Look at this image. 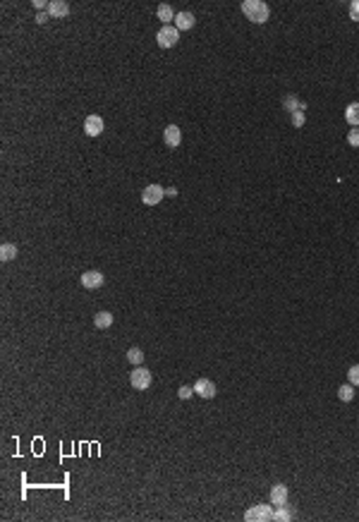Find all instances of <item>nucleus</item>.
I'll use <instances>...</instances> for the list:
<instances>
[{
  "label": "nucleus",
  "instance_id": "27",
  "mask_svg": "<svg viewBox=\"0 0 359 522\" xmlns=\"http://www.w3.org/2000/svg\"><path fill=\"white\" fill-rule=\"evenodd\" d=\"M48 5H51V2H43V0H34V7H36V10H43V7H48Z\"/></svg>",
  "mask_w": 359,
  "mask_h": 522
},
{
  "label": "nucleus",
  "instance_id": "6",
  "mask_svg": "<svg viewBox=\"0 0 359 522\" xmlns=\"http://www.w3.org/2000/svg\"><path fill=\"white\" fill-rule=\"evenodd\" d=\"M82 285L86 290H98L103 288V283H106V278H103V273L101 271H86V273H82Z\"/></svg>",
  "mask_w": 359,
  "mask_h": 522
},
{
  "label": "nucleus",
  "instance_id": "12",
  "mask_svg": "<svg viewBox=\"0 0 359 522\" xmlns=\"http://www.w3.org/2000/svg\"><path fill=\"white\" fill-rule=\"evenodd\" d=\"M48 14H51V17H67L69 5L65 2V0H53V2L48 5Z\"/></svg>",
  "mask_w": 359,
  "mask_h": 522
},
{
  "label": "nucleus",
  "instance_id": "10",
  "mask_svg": "<svg viewBox=\"0 0 359 522\" xmlns=\"http://www.w3.org/2000/svg\"><path fill=\"white\" fill-rule=\"evenodd\" d=\"M271 503H273L276 508L288 503V486H285V484H276V486L271 489Z\"/></svg>",
  "mask_w": 359,
  "mask_h": 522
},
{
  "label": "nucleus",
  "instance_id": "14",
  "mask_svg": "<svg viewBox=\"0 0 359 522\" xmlns=\"http://www.w3.org/2000/svg\"><path fill=\"white\" fill-rule=\"evenodd\" d=\"M345 120L352 127H359V103H350L345 108Z\"/></svg>",
  "mask_w": 359,
  "mask_h": 522
},
{
  "label": "nucleus",
  "instance_id": "16",
  "mask_svg": "<svg viewBox=\"0 0 359 522\" xmlns=\"http://www.w3.org/2000/svg\"><path fill=\"white\" fill-rule=\"evenodd\" d=\"M175 14H178V12H175L170 5H161V7H158V17H161L163 27H166V24H170V22L175 19Z\"/></svg>",
  "mask_w": 359,
  "mask_h": 522
},
{
  "label": "nucleus",
  "instance_id": "23",
  "mask_svg": "<svg viewBox=\"0 0 359 522\" xmlns=\"http://www.w3.org/2000/svg\"><path fill=\"white\" fill-rule=\"evenodd\" d=\"M304 123H306V118H304V110H297V113H292V125H295V127H302Z\"/></svg>",
  "mask_w": 359,
  "mask_h": 522
},
{
  "label": "nucleus",
  "instance_id": "18",
  "mask_svg": "<svg viewBox=\"0 0 359 522\" xmlns=\"http://www.w3.org/2000/svg\"><path fill=\"white\" fill-rule=\"evenodd\" d=\"M127 359H129L134 367H141V362H144V352H141V347H129V350H127Z\"/></svg>",
  "mask_w": 359,
  "mask_h": 522
},
{
  "label": "nucleus",
  "instance_id": "21",
  "mask_svg": "<svg viewBox=\"0 0 359 522\" xmlns=\"http://www.w3.org/2000/svg\"><path fill=\"white\" fill-rule=\"evenodd\" d=\"M347 381H350L352 386H359V364L350 367V371H347Z\"/></svg>",
  "mask_w": 359,
  "mask_h": 522
},
{
  "label": "nucleus",
  "instance_id": "13",
  "mask_svg": "<svg viewBox=\"0 0 359 522\" xmlns=\"http://www.w3.org/2000/svg\"><path fill=\"white\" fill-rule=\"evenodd\" d=\"M283 108L285 110H290V113H297V110H304L306 106H304L299 98L295 96V94H288V96L283 98Z\"/></svg>",
  "mask_w": 359,
  "mask_h": 522
},
{
  "label": "nucleus",
  "instance_id": "15",
  "mask_svg": "<svg viewBox=\"0 0 359 522\" xmlns=\"http://www.w3.org/2000/svg\"><path fill=\"white\" fill-rule=\"evenodd\" d=\"M94 326H96V328H111V326H113V314H111V312H98V314L94 316Z\"/></svg>",
  "mask_w": 359,
  "mask_h": 522
},
{
  "label": "nucleus",
  "instance_id": "8",
  "mask_svg": "<svg viewBox=\"0 0 359 522\" xmlns=\"http://www.w3.org/2000/svg\"><path fill=\"white\" fill-rule=\"evenodd\" d=\"M163 141H166L170 149H178L180 141H182V132H180L178 125H168L166 132H163Z\"/></svg>",
  "mask_w": 359,
  "mask_h": 522
},
{
  "label": "nucleus",
  "instance_id": "1",
  "mask_svg": "<svg viewBox=\"0 0 359 522\" xmlns=\"http://www.w3.org/2000/svg\"><path fill=\"white\" fill-rule=\"evenodd\" d=\"M242 12H244V17H247L249 22H256V24H263L271 17L268 5L261 2V0H244L242 2Z\"/></svg>",
  "mask_w": 359,
  "mask_h": 522
},
{
  "label": "nucleus",
  "instance_id": "2",
  "mask_svg": "<svg viewBox=\"0 0 359 522\" xmlns=\"http://www.w3.org/2000/svg\"><path fill=\"white\" fill-rule=\"evenodd\" d=\"M129 384H132V388H137V391H146L151 386V371L146 369V367H134V371L129 374Z\"/></svg>",
  "mask_w": 359,
  "mask_h": 522
},
{
  "label": "nucleus",
  "instance_id": "4",
  "mask_svg": "<svg viewBox=\"0 0 359 522\" xmlns=\"http://www.w3.org/2000/svg\"><path fill=\"white\" fill-rule=\"evenodd\" d=\"M244 520L247 522H266V520H273V510L271 506H254L244 513Z\"/></svg>",
  "mask_w": 359,
  "mask_h": 522
},
{
  "label": "nucleus",
  "instance_id": "20",
  "mask_svg": "<svg viewBox=\"0 0 359 522\" xmlns=\"http://www.w3.org/2000/svg\"><path fill=\"white\" fill-rule=\"evenodd\" d=\"M273 520H278V522L292 520V513H290V508H288V503H285V506H278V510H273Z\"/></svg>",
  "mask_w": 359,
  "mask_h": 522
},
{
  "label": "nucleus",
  "instance_id": "17",
  "mask_svg": "<svg viewBox=\"0 0 359 522\" xmlns=\"http://www.w3.org/2000/svg\"><path fill=\"white\" fill-rule=\"evenodd\" d=\"M14 257H17V247L10 245V242H5V245L0 247V261H12Z\"/></svg>",
  "mask_w": 359,
  "mask_h": 522
},
{
  "label": "nucleus",
  "instance_id": "26",
  "mask_svg": "<svg viewBox=\"0 0 359 522\" xmlns=\"http://www.w3.org/2000/svg\"><path fill=\"white\" fill-rule=\"evenodd\" d=\"M48 17H51L48 12H39V14H36V22H39V24H43V22H46Z\"/></svg>",
  "mask_w": 359,
  "mask_h": 522
},
{
  "label": "nucleus",
  "instance_id": "11",
  "mask_svg": "<svg viewBox=\"0 0 359 522\" xmlns=\"http://www.w3.org/2000/svg\"><path fill=\"white\" fill-rule=\"evenodd\" d=\"M194 14L192 12H178L175 14V29L178 31H187V29H192L194 27Z\"/></svg>",
  "mask_w": 359,
  "mask_h": 522
},
{
  "label": "nucleus",
  "instance_id": "3",
  "mask_svg": "<svg viewBox=\"0 0 359 522\" xmlns=\"http://www.w3.org/2000/svg\"><path fill=\"white\" fill-rule=\"evenodd\" d=\"M156 41H158V46H161V48H173V46L180 41V31H178L175 27L166 24V27H163L161 31H158V34H156Z\"/></svg>",
  "mask_w": 359,
  "mask_h": 522
},
{
  "label": "nucleus",
  "instance_id": "7",
  "mask_svg": "<svg viewBox=\"0 0 359 522\" xmlns=\"http://www.w3.org/2000/svg\"><path fill=\"white\" fill-rule=\"evenodd\" d=\"M84 132H86L89 137H98V134L103 132V118H101V115H89V118L84 120Z\"/></svg>",
  "mask_w": 359,
  "mask_h": 522
},
{
  "label": "nucleus",
  "instance_id": "19",
  "mask_svg": "<svg viewBox=\"0 0 359 522\" xmlns=\"http://www.w3.org/2000/svg\"><path fill=\"white\" fill-rule=\"evenodd\" d=\"M338 398L343 400V402H350V400L355 398V386H352V384L340 386V388H338Z\"/></svg>",
  "mask_w": 359,
  "mask_h": 522
},
{
  "label": "nucleus",
  "instance_id": "24",
  "mask_svg": "<svg viewBox=\"0 0 359 522\" xmlns=\"http://www.w3.org/2000/svg\"><path fill=\"white\" fill-rule=\"evenodd\" d=\"M350 17H352L355 22H359V0H352V2H350Z\"/></svg>",
  "mask_w": 359,
  "mask_h": 522
},
{
  "label": "nucleus",
  "instance_id": "5",
  "mask_svg": "<svg viewBox=\"0 0 359 522\" xmlns=\"http://www.w3.org/2000/svg\"><path fill=\"white\" fill-rule=\"evenodd\" d=\"M163 196H166V190H163L161 185H149V187L141 192V201H144L146 206H156V204H161Z\"/></svg>",
  "mask_w": 359,
  "mask_h": 522
},
{
  "label": "nucleus",
  "instance_id": "9",
  "mask_svg": "<svg viewBox=\"0 0 359 522\" xmlns=\"http://www.w3.org/2000/svg\"><path fill=\"white\" fill-rule=\"evenodd\" d=\"M194 393L196 395H201V398H213L216 395V384L213 381H208V379H199L196 384H194Z\"/></svg>",
  "mask_w": 359,
  "mask_h": 522
},
{
  "label": "nucleus",
  "instance_id": "22",
  "mask_svg": "<svg viewBox=\"0 0 359 522\" xmlns=\"http://www.w3.org/2000/svg\"><path fill=\"white\" fill-rule=\"evenodd\" d=\"M347 144H350V146H359V127H352V130H350Z\"/></svg>",
  "mask_w": 359,
  "mask_h": 522
},
{
  "label": "nucleus",
  "instance_id": "25",
  "mask_svg": "<svg viewBox=\"0 0 359 522\" xmlns=\"http://www.w3.org/2000/svg\"><path fill=\"white\" fill-rule=\"evenodd\" d=\"M192 393H194V386H192V388H189V386H182V388L178 391V395L182 400H189V398H192Z\"/></svg>",
  "mask_w": 359,
  "mask_h": 522
}]
</instances>
